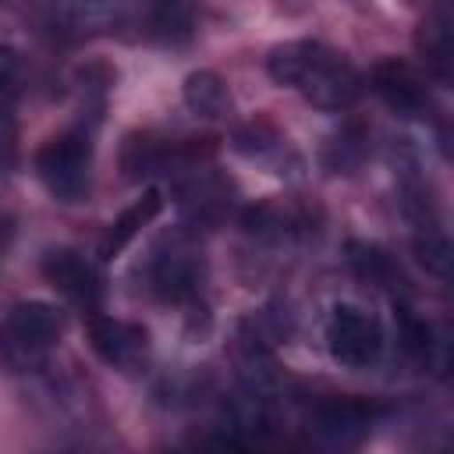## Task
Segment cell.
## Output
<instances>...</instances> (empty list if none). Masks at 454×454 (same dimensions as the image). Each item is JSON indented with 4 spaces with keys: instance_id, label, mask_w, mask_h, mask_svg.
<instances>
[{
    "instance_id": "cell-1",
    "label": "cell",
    "mask_w": 454,
    "mask_h": 454,
    "mask_svg": "<svg viewBox=\"0 0 454 454\" xmlns=\"http://www.w3.org/2000/svg\"><path fill=\"white\" fill-rule=\"evenodd\" d=\"M266 71L277 85L301 92L319 110H348L362 96V74L355 64L316 39H294L270 50Z\"/></svg>"
},
{
    "instance_id": "cell-2",
    "label": "cell",
    "mask_w": 454,
    "mask_h": 454,
    "mask_svg": "<svg viewBox=\"0 0 454 454\" xmlns=\"http://www.w3.org/2000/svg\"><path fill=\"white\" fill-rule=\"evenodd\" d=\"M35 174L57 202H82L92 184V138L89 131H60L35 153Z\"/></svg>"
},
{
    "instance_id": "cell-3",
    "label": "cell",
    "mask_w": 454,
    "mask_h": 454,
    "mask_svg": "<svg viewBox=\"0 0 454 454\" xmlns=\"http://www.w3.org/2000/svg\"><path fill=\"white\" fill-rule=\"evenodd\" d=\"M64 330V312L50 301H18L0 326V351L11 365L35 362Z\"/></svg>"
},
{
    "instance_id": "cell-4",
    "label": "cell",
    "mask_w": 454,
    "mask_h": 454,
    "mask_svg": "<svg viewBox=\"0 0 454 454\" xmlns=\"http://www.w3.org/2000/svg\"><path fill=\"white\" fill-rule=\"evenodd\" d=\"M330 358L344 369H369L383 351L380 319L358 305H337L326 319Z\"/></svg>"
},
{
    "instance_id": "cell-5",
    "label": "cell",
    "mask_w": 454,
    "mask_h": 454,
    "mask_svg": "<svg viewBox=\"0 0 454 454\" xmlns=\"http://www.w3.org/2000/svg\"><path fill=\"white\" fill-rule=\"evenodd\" d=\"M89 344L114 369H135L149 351L145 330L138 323L114 319V316H92L89 319Z\"/></svg>"
},
{
    "instance_id": "cell-6",
    "label": "cell",
    "mask_w": 454,
    "mask_h": 454,
    "mask_svg": "<svg viewBox=\"0 0 454 454\" xmlns=\"http://www.w3.org/2000/svg\"><path fill=\"white\" fill-rule=\"evenodd\" d=\"M43 277H46L64 298H71L74 305L96 309L99 298H103V280H99L96 266H92L82 252H71V248L46 252V259H43Z\"/></svg>"
},
{
    "instance_id": "cell-7",
    "label": "cell",
    "mask_w": 454,
    "mask_h": 454,
    "mask_svg": "<svg viewBox=\"0 0 454 454\" xmlns=\"http://www.w3.org/2000/svg\"><path fill=\"white\" fill-rule=\"evenodd\" d=\"M149 287L163 301H192L202 291V259L188 248L156 252L149 262Z\"/></svg>"
},
{
    "instance_id": "cell-8",
    "label": "cell",
    "mask_w": 454,
    "mask_h": 454,
    "mask_svg": "<svg viewBox=\"0 0 454 454\" xmlns=\"http://www.w3.org/2000/svg\"><path fill=\"white\" fill-rule=\"evenodd\" d=\"M372 89L380 92V99L404 114V117H422L433 103H429V92H426V82L415 67L401 64V60H383L372 67Z\"/></svg>"
},
{
    "instance_id": "cell-9",
    "label": "cell",
    "mask_w": 454,
    "mask_h": 454,
    "mask_svg": "<svg viewBox=\"0 0 454 454\" xmlns=\"http://www.w3.org/2000/svg\"><path fill=\"white\" fill-rule=\"evenodd\" d=\"M135 0H57V25L71 35H99L128 21Z\"/></svg>"
},
{
    "instance_id": "cell-10",
    "label": "cell",
    "mask_w": 454,
    "mask_h": 454,
    "mask_svg": "<svg viewBox=\"0 0 454 454\" xmlns=\"http://www.w3.org/2000/svg\"><path fill=\"white\" fill-rule=\"evenodd\" d=\"M145 28L160 43H184L195 32L199 18V0H135Z\"/></svg>"
},
{
    "instance_id": "cell-11",
    "label": "cell",
    "mask_w": 454,
    "mask_h": 454,
    "mask_svg": "<svg viewBox=\"0 0 454 454\" xmlns=\"http://www.w3.org/2000/svg\"><path fill=\"white\" fill-rule=\"evenodd\" d=\"M369 419H372V408H365L362 401H348V397H337L316 408V429L330 436L333 443L358 440L369 429Z\"/></svg>"
},
{
    "instance_id": "cell-12",
    "label": "cell",
    "mask_w": 454,
    "mask_h": 454,
    "mask_svg": "<svg viewBox=\"0 0 454 454\" xmlns=\"http://www.w3.org/2000/svg\"><path fill=\"white\" fill-rule=\"evenodd\" d=\"M415 43H419V53H422L426 67L440 82H447V74H450V11H447V4H436L426 14Z\"/></svg>"
},
{
    "instance_id": "cell-13",
    "label": "cell",
    "mask_w": 454,
    "mask_h": 454,
    "mask_svg": "<svg viewBox=\"0 0 454 454\" xmlns=\"http://www.w3.org/2000/svg\"><path fill=\"white\" fill-rule=\"evenodd\" d=\"M163 209V195L156 192V188H149L138 202H131L114 223H110V231H106V238H103V259H114L145 223H153V216Z\"/></svg>"
},
{
    "instance_id": "cell-14",
    "label": "cell",
    "mask_w": 454,
    "mask_h": 454,
    "mask_svg": "<svg viewBox=\"0 0 454 454\" xmlns=\"http://www.w3.org/2000/svg\"><path fill=\"white\" fill-rule=\"evenodd\" d=\"M184 103L192 114L209 117V121L231 114V92H227L223 78L213 71H195L184 78Z\"/></svg>"
},
{
    "instance_id": "cell-15",
    "label": "cell",
    "mask_w": 454,
    "mask_h": 454,
    "mask_svg": "<svg viewBox=\"0 0 454 454\" xmlns=\"http://www.w3.org/2000/svg\"><path fill=\"white\" fill-rule=\"evenodd\" d=\"M351 266L376 287H401V270L394 266V259L387 252H380L376 245H351Z\"/></svg>"
},
{
    "instance_id": "cell-16",
    "label": "cell",
    "mask_w": 454,
    "mask_h": 454,
    "mask_svg": "<svg viewBox=\"0 0 454 454\" xmlns=\"http://www.w3.org/2000/svg\"><path fill=\"white\" fill-rule=\"evenodd\" d=\"M415 255H419V262H422L433 277H447V270H450V241H447V234H443L433 220H429V223H419Z\"/></svg>"
},
{
    "instance_id": "cell-17",
    "label": "cell",
    "mask_w": 454,
    "mask_h": 454,
    "mask_svg": "<svg viewBox=\"0 0 454 454\" xmlns=\"http://www.w3.org/2000/svg\"><path fill=\"white\" fill-rule=\"evenodd\" d=\"M397 319H401V344H404V351L426 362V358H429V348H433L429 323H422V319H419V316H411L408 309H401V312H397Z\"/></svg>"
},
{
    "instance_id": "cell-18",
    "label": "cell",
    "mask_w": 454,
    "mask_h": 454,
    "mask_svg": "<svg viewBox=\"0 0 454 454\" xmlns=\"http://www.w3.org/2000/svg\"><path fill=\"white\" fill-rule=\"evenodd\" d=\"M21 85V57L11 46H0V96L18 92Z\"/></svg>"
}]
</instances>
